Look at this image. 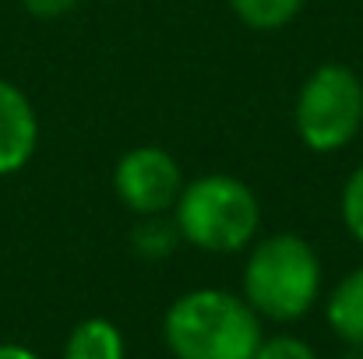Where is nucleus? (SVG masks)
<instances>
[{"mask_svg": "<svg viewBox=\"0 0 363 359\" xmlns=\"http://www.w3.org/2000/svg\"><path fill=\"white\" fill-rule=\"evenodd\" d=\"M113 190L130 215H162L184 190L180 162L159 144H138L113 166Z\"/></svg>", "mask_w": 363, "mask_h": 359, "instance_id": "obj_5", "label": "nucleus"}, {"mask_svg": "<svg viewBox=\"0 0 363 359\" xmlns=\"http://www.w3.org/2000/svg\"><path fill=\"white\" fill-rule=\"evenodd\" d=\"M39 144V117L28 96L0 78V176L21 173Z\"/></svg>", "mask_w": 363, "mask_h": 359, "instance_id": "obj_6", "label": "nucleus"}, {"mask_svg": "<svg viewBox=\"0 0 363 359\" xmlns=\"http://www.w3.org/2000/svg\"><path fill=\"white\" fill-rule=\"evenodd\" d=\"M162 338L177 359H254L261 321L237 292L194 289L166 310Z\"/></svg>", "mask_w": 363, "mask_h": 359, "instance_id": "obj_1", "label": "nucleus"}, {"mask_svg": "<svg viewBox=\"0 0 363 359\" xmlns=\"http://www.w3.org/2000/svg\"><path fill=\"white\" fill-rule=\"evenodd\" d=\"M339 212H342V226L350 229V237L363 243V166L350 173L342 198H339Z\"/></svg>", "mask_w": 363, "mask_h": 359, "instance_id": "obj_11", "label": "nucleus"}, {"mask_svg": "<svg viewBox=\"0 0 363 359\" xmlns=\"http://www.w3.org/2000/svg\"><path fill=\"white\" fill-rule=\"evenodd\" d=\"M177 243H180L177 222H166L159 215H141V222L130 233V246L141 257H166V253H173Z\"/></svg>", "mask_w": 363, "mask_h": 359, "instance_id": "obj_10", "label": "nucleus"}, {"mask_svg": "<svg viewBox=\"0 0 363 359\" xmlns=\"http://www.w3.org/2000/svg\"><path fill=\"white\" fill-rule=\"evenodd\" d=\"M173 222L184 243L205 253H237L257 237L261 205L243 180L208 173L184 183L173 205Z\"/></svg>", "mask_w": 363, "mask_h": 359, "instance_id": "obj_3", "label": "nucleus"}, {"mask_svg": "<svg viewBox=\"0 0 363 359\" xmlns=\"http://www.w3.org/2000/svg\"><path fill=\"white\" fill-rule=\"evenodd\" d=\"M293 127L303 148L332 155L353 144L363 127V81L346 64H321L296 92Z\"/></svg>", "mask_w": 363, "mask_h": 359, "instance_id": "obj_4", "label": "nucleus"}, {"mask_svg": "<svg viewBox=\"0 0 363 359\" xmlns=\"http://www.w3.org/2000/svg\"><path fill=\"white\" fill-rule=\"evenodd\" d=\"M321 292L318 250L296 233H275L254 243L243 264V300L257 317L296 321Z\"/></svg>", "mask_w": 363, "mask_h": 359, "instance_id": "obj_2", "label": "nucleus"}, {"mask_svg": "<svg viewBox=\"0 0 363 359\" xmlns=\"http://www.w3.org/2000/svg\"><path fill=\"white\" fill-rule=\"evenodd\" d=\"M254 359H318V356H314V349H311L303 338L275 335V338H261Z\"/></svg>", "mask_w": 363, "mask_h": 359, "instance_id": "obj_12", "label": "nucleus"}, {"mask_svg": "<svg viewBox=\"0 0 363 359\" xmlns=\"http://www.w3.org/2000/svg\"><path fill=\"white\" fill-rule=\"evenodd\" d=\"M328 324L342 342L363 349V268L350 271L335 285L328 300Z\"/></svg>", "mask_w": 363, "mask_h": 359, "instance_id": "obj_7", "label": "nucleus"}, {"mask_svg": "<svg viewBox=\"0 0 363 359\" xmlns=\"http://www.w3.org/2000/svg\"><path fill=\"white\" fill-rule=\"evenodd\" d=\"M0 359H39L32 349L25 346H0Z\"/></svg>", "mask_w": 363, "mask_h": 359, "instance_id": "obj_14", "label": "nucleus"}, {"mask_svg": "<svg viewBox=\"0 0 363 359\" xmlns=\"http://www.w3.org/2000/svg\"><path fill=\"white\" fill-rule=\"evenodd\" d=\"M78 4H82V0H21V7H25L32 18H39V21L64 18V14H71Z\"/></svg>", "mask_w": 363, "mask_h": 359, "instance_id": "obj_13", "label": "nucleus"}, {"mask_svg": "<svg viewBox=\"0 0 363 359\" xmlns=\"http://www.w3.org/2000/svg\"><path fill=\"white\" fill-rule=\"evenodd\" d=\"M307 0H230L233 14L254 32H279L286 28Z\"/></svg>", "mask_w": 363, "mask_h": 359, "instance_id": "obj_9", "label": "nucleus"}, {"mask_svg": "<svg viewBox=\"0 0 363 359\" xmlns=\"http://www.w3.org/2000/svg\"><path fill=\"white\" fill-rule=\"evenodd\" d=\"M64 359H123V338L117 324L103 317L82 321L64 346Z\"/></svg>", "mask_w": 363, "mask_h": 359, "instance_id": "obj_8", "label": "nucleus"}]
</instances>
